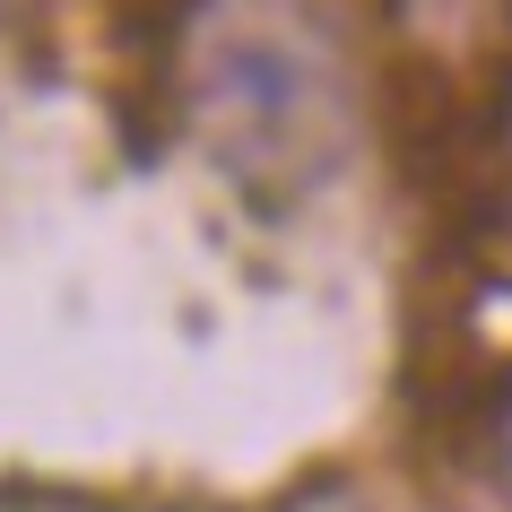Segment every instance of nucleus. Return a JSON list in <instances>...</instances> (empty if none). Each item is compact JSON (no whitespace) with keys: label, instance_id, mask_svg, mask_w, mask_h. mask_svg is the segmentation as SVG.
Here are the masks:
<instances>
[{"label":"nucleus","instance_id":"7ed1b4c3","mask_svg":"<svg viewBox=\"0 0 512 512\" xmlns=\"http://www.w3.org/2000/svg\"><path fill=\"white\" fill-rule=\"evenodd\" d=\"M322 512H339V504H322Z\"/></svg>","mask_w":512,"mask_h":512},{"label":"nucleus","instance_id":"f257e3e1","mask_svg":"<svg viewBox=\"0 0 512 512\" xmlns=\"http://www.w3.org/2000/svg\"><path fill=\"white\" fill-rule=\"evenodd\" d=\"M322 105H330V79L278 27H226L200 61V113L217 131V157L243 174L261 157L322 148Z\"/></svg>","mask_w":512,"mask_h":512},{"label":"nucleus","instance_id":"f03ea898","mask_svg":"<svg viewBox=\"0 0 512 512\" xmlns=\"http://www.w3.org/2000/svg\"><path fill=\"white\" fill-rule=\"evenodd\" d=\"M504 478H512V443H504Z\"/></svg>","mask_w":512,"mask_h":512}]
</instances>
